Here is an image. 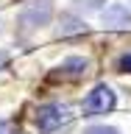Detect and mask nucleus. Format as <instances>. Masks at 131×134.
<instances>
[{"mask_svg": "<svg viewBox=\"0 0 131 134\" xmlns=\"http://www.w3.org/2000/svg\"><path fill=\"white\" fill-rule=\"evenodd\" d=\"M100 20L109 28H131V8L123 6V3H112L100 11Z\"/></svg>", "mask_w": 131, "mask_h": 134, "instance_id": "obj_4", "label": "nucleus"}, {"mask_svg": "<svg viewBox=\"0 0 131 134\" xmlns=\"http://www.w3.org/2000/svg\"><path fill=\"white\" fill-rule=\"evenodd\" d=\"M115 106V92L109 87H95L84 100V115H106Z\"/></svg>", "mask_w": 131, "mask_h": 134, "instance_id": "obj_2", "label": "nucleus"}, {"mask_svg": "<svg viewBox=\"0 0 131 134\" xmlns=\"http://www.w3.org/2000/svg\"><path fill=\"white\" fill-rule=\"evenodd\" d=\"M120 70H131V56H123V59H120Z\"/></svg>", "mask_w": 131, "mask_h": 134, "instance_id": "obj_6", "label": "nucleus"}, {"mask_svg": "<svg viewBox=\"0 0 131 134\" xmlns=\"http://www.w3.org/2000/svg\"><path fill=\"white\" fill-rule=\"evenodd\" d=\"M70 120V109L61 106V103H50V106H42L39 115H36V126H39L42 134H50L56 131L61 123H67Z\"/></svg>", "mask_w": 131, "mask_h": 134, "instance_id": "obj_1", "label": "nucleus"}, {"mask_svg": "<svg viewBox=\"0 0 131 134\" xmlns=\"http://www.w3.org/2000/svg\"><path fill=\"white\" fill-rule=\"evenodd\" d=\"M84 134H120L117 129H109V126H92V129H87Z\"/></svg>", "mask_w": 131, "mask_h": 134, "instance_id": "obj_5", "label": "nucleus"}, {"mask_svg": "<svg viewBox=\"0 0 131 134\" xmlns=\"http://www.w3.org/2000/svg\"><path fill=\"white\" fill-rule=\"evenodd\" d=\"M0 134H11V131H8V129H6V126H3V129H0Z\"/></svg>", "mask_w": 131, "mask_h": 134, "instance_id": "obj_7", "label": "nucleus"}, {"mask_svg": "<svg viewBox=\"0 0 131 134\" xmlns=\"http://www.w3.org/2000/svg\"><path fill=\"white\" fill-rule=\"evenodd\" d=\"M50 14H53V6H50L48 0L33 3V6H28L22 14H20V25H22V31H33V28H39V25H48Z\"/></svg>", "mask_w": 131, "mask_h": 134, "instance_id": "obj_3", "label": "nucleus"}]
</instances>
